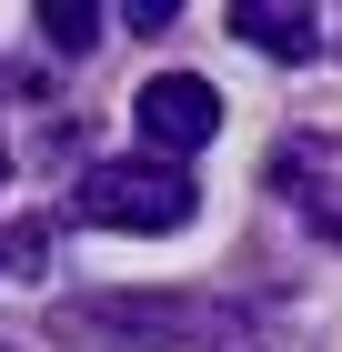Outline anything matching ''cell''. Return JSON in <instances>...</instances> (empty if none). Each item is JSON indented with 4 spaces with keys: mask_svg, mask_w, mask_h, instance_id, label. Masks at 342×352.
<instances>
[{
    "mask_svg": "<svg viewBox=\"0 0 342 352\" xmlns=\"http://www.w3.org/2000/svg\"><path fill=\"white\" fill-rule=\"evenodd\" d=\"M71 212L91 232H182L202 212V191H191L182 162H91L71 182Z\"/></svg>",
    "mask_w": 342,
    "mask_h": 352,
    "instance_id": "obj_2",
    "label": "cell"
},
{
    "mask_svg": "<svg viewBox=\"0 0 342 352\" xmlns=\"http://www.w3.org/2000/svg\"><path fill=\"white\" fill-rule=\"evenodd\" d=\"M30 30H41V51H61V60H81L91 51V41H101V10H91V0H41V10H30Z\"/></svg>",
    "mask_w": 342,
    "mask_h": 352,
    "instance_id": "obj_6",
    "label": "cell"
},
{
    "mask_svg": "<svg viewBox=\"0 0 342 352\" xmlns=\"http://www.w3.org/2000/svg\"><path fill=\"white\" fill-rule=\"evenodd\" d=\"M51 332L81 352H202V342H232L242 312L211 292H111V302H61Z\"/></svg>",
    "mask_w": 342,
    "mask_h": 352,
    "instance_id": "obj_1",
    "label": "cell"
},
{
    "mask_svg": "<svg viewBox=\"0 0 342 352\" xmlns=\"http://www.w3.org/2000/svg\"><path fill=\"white\" fill-rule=\"evenodd\" d=\"M211 131H222V91L202 71H161L131 91V141L151 162H191V151H211Z\"/></svg>",
    "mask_w": 342,
    "mask_h": 352,
    "instance_id": "obj_3",
    "label": "cell"
},
{
    "mask_svg": "<svg viewBox=\"0 0 342 352\" xmlns=\"http://www.w3.org/2000/svg\"><path fill=\"white\" fill-rule=\"evenodd\" d=\"M272 191L342 252V141H282L272 151Z\"/></svg>",
    "mask_w": 342,
    "mask_h": 352,
    "instance_id": "obj_4",
    "label": "cell"
},
{
    "mask_svg": "<svg viewBox=\"0 0 342 352\" xmlns=\"http://www.w3.org/2000/svg\"><path fill=\"white\" fill-rule=\"evenodd\" d=\"M232 30L262 60H312V10H302V0H292V10L282 0H232Z\"/></svg>",
    "mask_w": 342,
    "mask_h": 352,
    "instance_id": "obj_5",
    "label": "cell"
},
{
    "mask_svg": "<svg viewBox=\"0 0 342 352\" xmlns=\"http://www.w3.org/2000/svg\"><path fill=\"white\" fill-rule=\"evenodd\" d=\"M0 182H10V151H0Z\"/></svg>",
    "mask_w": 342,
    "mask_h": 352,
    "instance_id": "obj_8",
    "label": "cell"
},
{
    "mask_svg": "<svg viewBox=\"0 0 342 352\" xmlns=\"http://www.w3.org/2000/svg\"><path fill=\"white\" fill-rule=\"evenodd\" d=\"M0 262H10V272H30V262H51V221H21V232L0 242Z\"/></svg>",
    "mask_w": 342,
    "mask_h": 352,
    "instance_id": "obj_7",
    "label": "cell"
}]
</instances>
